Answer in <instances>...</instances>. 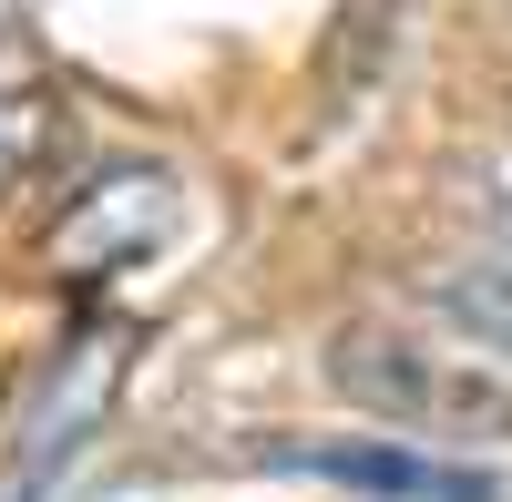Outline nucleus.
Wrapping results in <instances>:
<instances>
[{"mask_svg": "<svg viewBox=\"0 0 512 502\" xmlns=\"http://www.w3.org/2000/svg\"><path fill=\"white\" fill-rule=\"evenodd\" d=\"M0 144H11V113H0Z\"/></svg>", "mask_w": 512, "mask_h": 502, "instance_id": "4", "label": "nucleus"}, {"mask_svg": "<svg viewBox=\"0 0 512 502\" xmlns=\"http://www.w3.org/2000/svg\"><path fill=\"white\" fill-rule=\"evenodd\" d=\"M318 369L369 431L512 462V369L472 359L461 339H441V328H338Z\"/></svg>", "mask_w": 512, "mask_h": 502, "instance_id": "1", "label": "nucleus"}, {"mask_svg": "<svg viewBox=\"0 0 512 502\" xmlns=\"http://www.w3.org/2000/svg\"><path fill=\"white\" fill-rule=\"evenodd\" d=\"M256 472L277 482H308L338 502H512V462L492 451H441V441H400V431H267L246 441Z\"/></svg>", "mask_w": 512, "mask_h": 502, "instance_id": "2", "label": "nucleus"}, {"mask_svg": "<svg viewBox=\"0 0 512 502\" xmlns=\"http://www.w3.org/2000/svg\"><path fill=\"white\" fill-rule=\"evenodd\" d=\"M420 308L441 339H461L472 359L512 369V257H441L420 267Z\"/></svg>", "mask_w": 512, "mask_h": 502, "instance_id": "3", "label": "nucleus"}]
</instances>
